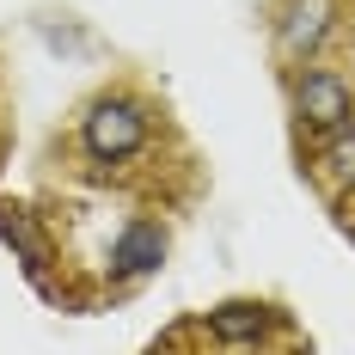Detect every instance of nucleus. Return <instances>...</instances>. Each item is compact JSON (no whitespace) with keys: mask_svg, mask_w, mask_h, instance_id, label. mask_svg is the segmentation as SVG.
<instances>
[{"mask_svg":"<svg viewBox=\"0 0 355 355\" xmlns=\"http://www.w3.org/2000/svg\"><path fill=\"white\" fill-rule=\"evenodd\" d=\"M147 129H153V116H147L141 98L110 92V98H98V105L80 116V147H86L92 159L116 166V159H129V153H141V147H147Z\"/></svg>","mask_w":355,"mask_h":355,"instance_id":"1","label":"nucleus"},{"mask_svg":"<svg viewBox=\"0 0 355 355\" xmlns=\"http://www.w3.org/2000/svg\"><path fill=\"white\" fill-rule=\"evenodd\" d=\"M294 110L313 123V129H343L355 116V92H349V80L343 73H324V68H313V73H300V86H294Z\"/></svg>","mask_w":355,"mask_h":355,"instance_id":"2","label":"nucleus"},{"mask_svg":"<svg viewBox=\"0 0 355 355\" xmlns=\"http://www.w3.org/2000/svg\"><path fill=\"white\" fill-rule=\"evenodd\" d=\"M166 263V227L159 220H129L110 245V270L116 276H153Z\"/></svg>","mask_w":355,"mask_h":355,"instance_id":"3","label":"nucleus"},{"mask_svg":"<svg viewBox=\"0 0 355 355\" xmlns=\"http://www.w3.org/2000/svg\"><path fill=\"white\" fill-rule=\"evenodd\" d=\"M270 319H276V313H270L263 300H227V306L209 313V337L227 343V349H257L263 331H270Z\"/></svg>","mask_w":355,"mask_h":355,"instance_id":"4","label":"nucleus"},{"mask_svg":"<svg viewBox=\"0 0 355 355\" xmlns=\"http://www.w3.org/2000/svg\"><path fill=\"white\" fill-rule=\"evenodd\" d=\"M324 31H331V6L324 0H294L282 19V49L288 55H313L324 43Z\"/></svg>","mask_w":355,"mask_h":355,"instance_id":"5","label":"nucleus"},{"mask_svg":"<svg viewBox=\"0 0 355 355\" xmlns=\"http://www.w3.org/2000/svg\"><path fill=\"white\" fill-rule=\"evenodd\" d=\"M0 239L19 251V263H25L31 276H43V263H49V239L37 233V220L25 209H0Z\"/></svg>","mask_w":355,"mask_h":355,"instance_id":"6","label":"nucleus"},{"mask_svg":"<svg viewBox=\"0 0 355 355\" xmlns=\"http://www.w3.org/2000/svg\"><path fill=\"white\" fill-rule=\"evenodd\" d=\"M324 166L343 178V184H355V129H349V123L337 129V141L324 147Z\"/></svg>","mask_w":355,"mask_h":355,"instance_id":"7","label":"nucleus"}]
</instances>
